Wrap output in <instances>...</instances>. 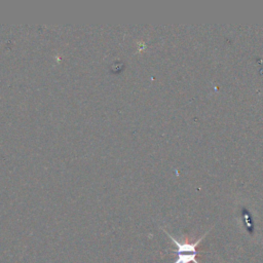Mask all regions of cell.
<instances>
[{"label": "cell", "mask_w": 263, "mask_h": 263, "mask_svg": "<svg viewBox=\"0 0 263 263\" xmlns=\"http://www.w3.org/2000/svg\"><path fill=\"white\" fill-rule=\"evenodd\" d=\"M166 235L172 239V241L176 245L177 247V259L174 263H199L196 259L197 257V250L196 248L198 247V245L200 243V241L203 239V237H205V235L208 234V232H205L201 237H199L196 241L194 242H182L177 240L175 237H173L166 230H163Z\"/></svg>", "instance_id": "1"}]
</instances>
